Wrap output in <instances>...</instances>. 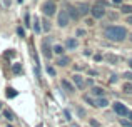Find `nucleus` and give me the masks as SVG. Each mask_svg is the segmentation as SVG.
<instances>
[{
    "mask_svg": "<svg viewBox=\"0 0 132 127\" xmlns=\"http://www.w3.org/2000/svg\"><path fill=\"white\" fill-rule=\"evenodd\" d=\"M90 94H92L94 99H97V97H105V90H104L102 87H92V89H90Z\"/></svg>",
    "mask_w": 132,
    "mask_h": 127,
    "instance_id": "nucleus-10",
    "label": "nucleus"
},
{
    "mask_svg": "<svg viewBox=\"0 0 132 127\" xmlns=\"http://www.w3.org/2000/svg\"><path fill=\"white\" fill-rule=\"evenodd\" d=\"M90 13H92L94 19H102V17H105V9H104L102 5H99V3H95V5L90 9Z\"/></svg>",
    "mask_w": 132,
    "mask_h": 127,
    "instance_id": "nucleus-5",
    "label": "nucleus"
},
{
    "mask_svg": "<svg viewBox=\"0 0 132 127\" xmlns=\"http://www.w3.org/2000/svg\"><path fill=\"white\" fill-rule=\"evenodd\" d=\"M13 72H17V74H20V72H22V69H20V65H13Z\"/></svg>",
    "mask_w": 132,
    "mask_h": 127,
    "instance_id": "nucleus-29",
    "label": "nucleus"
},
{
    "mask_svg": "<svg viewBox=\"0 0 132 127\" xmlns=\"http://www.w3.org/2000/svg\"><path fill=\"white\" fill-rule=\"evenodd\" d=\"M90 125H92V127H99V122H97V121H90Z\"/></svg>",
    "mask_w": 132,
    "mask_h": 127,
    "instance_id": "nucleus-32",
    "label": "nucleus"
},
{
    "mask_svg": "<svg viewBox=\"0 0 132 127\" xmlns=\"http://www.w3.org/2000/svg\"><path fill=\"white\" fill-rule=\"evenodd\" d=\"M15 95H17V92L13 90V89H7V97H9V99L15 97Z\"/></svg>",
    "mask_w": 132,
    "mask_h": 127,
    "instance_id": "nucleus-22",
    "label": "nucleus"
},
{
    "mask_svg": "<svg viewBox=\"0 0 132 127\" xmlns=\"http://www.w3.org/2000/svg\"><path fill=\"white\" fill-rule=\"evenodd\" d=\"M75 33H77V37H84L85 35V32L82 29H77V32H75Z\"/></svg>",
    "mask_w": 132,
    "mask_h": 127,
    "instance_id": "nucleus-28",
    "label": "nucleus"
},
{
    "mask_svg": "<svg viewBox=\"0 0 132 127\" xmlns=\"http://www.w3.org/2000/svg\"><path fill=\"white\" fill-rule=\"evenodd\" d=\"M57 65H60V67H67L69 64H70V60H69V57H65V55H62L60 59L57 60V62H55Z\"/></svg>",
    "mask_w": 132,
    "mask_h": 127,
    "instance_id": "nucleus-15",
    "label": "nucleus"
},
{
    "mask_svg": "<svg viewBox=\"0 0 132 127\" xmlns=\"http://www.w3.org/2000/svg\"><path fill=\"white\" fill-rule=\"evenodd\" d=\"M0 109H2V104H0Z\"/></svg>",
    "mask_w": 132,
    "mask_h": 127,
    "instance_id": "nucleus-40",
    "label": "nucleus"
},
{
    "mask_svg": "<svg viewBox=\"0 0 132 127\" xmlns=\"http://www.w3.org/2000/svg\"><path fill=\"white\" fill-rule=\"evenodd\" d=\"M104 35L110 42H124L127 39V30L124 27H119V25H109L104 30Z\"/></svg>",
    "mask_w": 132,
    "mask_h": 127,
    "instance_id": "nucleus-1",
    "label": "nucleus"
},
{
    "mask_svg": "<svg viewBox=\"0 0 132 127\" xmlns=\"http://www.w3.org/2000/svg\"><path fill=\"white\" fill-rule=\"evenodd\" d=\"M47 74L52 75V77H55V69L52 67V65H48V67H47Z\"/></svg>",
    "mask_w": 132,
    "mask_h": 127,
    "instance_id": "nucleus-25",
    "label": "nucleus"
},
{
    "mask_svg": "<svg viewBox=\"0 0 132 127\" xmlns=\"http://www.w3.org/2000/svg\"><path fill=\"white\" fill-rule=\"evenodd\" d=\"M114 3H122V0H112Z\"/></svg>",
    "mask_w": 132,
    "mask_h": 127,
    "instance_id": "nucleus-38",
    "label": "nucleus"
},
{
    "mask_svg": "<svg viewBox=\"0 0 132 127\" xmlns=\"http://www.w3.org/2000/svg\"><path fill=\"white\" fill-rule=\"evenodd\" d=\"M69 22H70V17H69L67 10H59V13H57V23H59V27H67Z\"/></svg>",
    "mask_w": 132,
    "mask_h": 127,
    "instance_id": "nucleus-4",
    "label": "nucleus"
},
{
    "mask_svg": "<svg viewBox=\"0 0 132 127\" xmlns=\"http://www.w3.org/2000/svg\"><path fill=\"white\" fill-rule=\"evenodd\" d=\"M34 30H35V33H42V25H40V20L37 19H34Z\"/></svg>",
    "mask_w": 132,
    "mask_h": 127,
    "instance_id": "nucleus-16",
    "label": "nucleus"
},
{
    "mask_svg": "<svg viewBox=\"0 0 132 127\" xmlns=\"http://www.w3.org/2000/svg\"><path fill=\"white\" fill-rule=\"evenodd\" d=\"M67 10H69V17L70 19H74V20H77L79 17H80V13H79V10H77V7H74V5H67Z\"/></svg>",
    "mask_w": 132,
    "mask_h": 127,
    "instance_id": "nucleus-11",
    "label": "nucleus"
},
{
    "mask_svg": "<svg viewBox=\"0 0 132 127\" xmlns=\"http://www.w3.org/2000/svg\"><path fill=\"white\" fill-rule=\"evenodd\" d=\"M2 114H3V117L7 119V121H10V122H13L15 121V114H13L12 111H10V109H2Z\"/></svg>",
    "mask_w": 132,
    "mask_h": 127,
    "instance_id": "nucleus-13",
    "label": "nucleus"
},
{
    "mask_svg": "<svg viewBox=\"0 0 132 127\" xmlns=\"http://www.w3.org/2000/svg\"><path fill=\"white\" fill-rule=\"evenodd\" d=\"M120 125H124V127H132V122L129 121V119H120Z\"/></svg>",
    "mask_w": 132,
    "mask_h": 127,
    "instance_id": "nucleus-21",
    "label": "nucleus"
},
{
    "mask_svg": "<svg viewBox=\"0 0 132 127\" xmlns=\"http://www.w3.org/2000/svg\"><path fill=\"white\" fill-rule=\"evenodd\" d=\"M52 52L62 57V55H64V52H65V50H64V47H62V45H54V47H52Z\"/></svg>",
    "mask_w": 132,
    "mask_h": 127,
    "instance_id": "nucleus-17",
    "label": "nucleus"
},
{
    "mask_svg": "<svg viewBox=\"0 0 132 127\" xmlns=\"http://www.w3.org/2000/svg\"><path fill=\"white\" fill-rule=\"evenodd\" d=\"M10 5V0H3V7H5V9H7V7H9Z\"/></svg>",
    "mask_w": 132,
    "mask_h": 127,
    "instance_id": "nucleus-35",
    "label": "nucleus"
},
{
    "mask_svg": "<svg viewBox=\"0 0 132 127\" xmlns=\"http://www.w3.org/2000/svg\"><path fill=\"white\" fill-rule=\"evenodd\" d=\"M122 77H124V79H127L129 82H132V72H124Z\"/></svg>",
    "mask_w": 132,
    "mask_h": 127,
    "instance_id": "nucleus-26",
    "label": "nucleus"
},
{
    "mask_svg": "<svg viewBox=\"0 0 132 127\" xmlns=\"http://www.w3.org/2000/svg\"><path fill=\"white\" fill-rule=\"evenodd\" d=\"M72 80H74L75 87H77L79 90H84V87H85V80H84V77H82L80 74H75V75H72Z\"/></svg>",
    "mask_w": 132,
    "mask_h": 127,
    "instance_id": "nucleus-7",
    "label": "nucleus"
},
{
    "mask_svg": "<svg viewBox=\"0 0 132 127\" xmlns=\"http://www.w3.org/2000/svg\"><path fill=\"white\" fill-rule=\"evenodd\" d=\"M120 12L130 15V13H132V5H124V3H122V7H120Z\"/></svg>",
    "mask_w": 132,
    "mask_h": 127,
    "instance_id": "nucleus-19",
    "label": "nucleus"
},
{
    "mask_svg": "<svg viewBox=\"0 0 132 127\" xmlns=\"http://www.w3.org/2000/svg\"><path fill=\"white\" fill-rule=\"evenodd\" d=\"M55 12H57V5H55V2L47 0V2L42 3V13L45 17H54Z\"/></svg>",
    "mask_w": 132,
    "mask_h": 127,
    "instance_id": "nucleus-2",
    "label": "nucleus"
},
{
    "mask_svg": "<svg viewBox=\"0 0 132 127\" xmlns=\"http://www.w3.org/2000/svg\"><path fill=\"white\" fill-rule=\"evenodd\" d=\"M84 100L87 102L89 105H92V107H94V100H95V99H92V97H90V95H85V97H84Z\"/></svg>",
    "mask_w": 132,
    "mask_h": 127,
    "instance_id": "nucleus-23",
    "label": "nucleus"
},
{
    "mask_svg": "<svg viewBox=\"0 0 132 127\" xmlns=\"http://www.w3.org/2000/svg\"><path fill=\"white\" fill-rule=\"evenodd\" d=\"M126 119H129V121H130V122H132V111H130V112H129V115H127V117H126Z\"/></svg>",
    "mask_w": 132,
    "mask_h": 127,
    "instance_id": "nucleus-37",
    "label": "nucleus"
},
{
    "mask_svg": "<svg viewBox=\"0 0 132 127\" xmlns=\"http://www.w3.org/2000/svg\"><path fill=\"white\" fill-rule=\"evenodd\" d=\"M9 127H10V125H9Z\"/></svg>",
    "mask_w": 132,
    "mask_h": 127,
    "instance_id": "nucleus-42",
    "label": "nucleus"
},
{
    "mask_svg": "<svg viewBox=\"0 0 132 127\" xmlns=\"http://www.w3.org/2000/svg\"><path fill=\"white\" fill-rule=\"evenodd\" d=\"M77 47H79L77 39H67V40H65V49H67V50H75Z\"/></svg>",
    "mask_w": 132,
    "mask_h": 127,
    "instance_id": "nucleus-12",
    "label": "nucleus"
},
{
    "mask_svg": "<svg viewBox=\"0 0 132 127\" xmlns=\"http://www.w3.org/2000/svg\"><path fill=\"white\" fill-rule=\"evenodd\" d=\"M44 25H42V30L44 32H50V29H52V25H50V22H48V20H44Z\"/></svg>",
    "mask_w": 132,
    "mask_h": 127,
    "instance_id": "nucleus-20",
    "label": "nucleus"
},
{
    "mask_svg": "<svg viewBox=\"0 0 132 127\" xmlns=\"http://www.w3.org/2000/svg\"><path fill=\"white\" fill-rule=\"evenodd\" d=\"M122 90L126 92V94H130L132 95V82H126V84L122 85Z\"/></svg>",
    "mask_w": 132,
    "mask_h": 127,
    "instance_id": "nucleus-18",
    "label": "nucleus"
},
{
    "mask_svg": "<svg viewBox=\"0 0 132 127\" xmlns=\"http://www.w3.org/2000/svg\"><path fill=\"white\" fill-rule=\"evenodd\" d=\"M60 85H62V89H64L67 94H74V92H75L74 84H72V82H69L67 79H62V80H60Z\"/></svg>",
    "mask_w": 132,
    "mask_h": 127,
    "instance_id": "nucleus-8",
    "label": "nucleus"
},
{
    "mask_svg": "<svg viewBox=\"0 0 132 127\" xmlns=\"http://www.w3.org/2000/svg\"><path fill=\"white\" fill-rule=\"evenodd\" d=\"M77 10H79V13H80L82 17H85L89 13V5H87V3H80V5L77 7Z\"/></svg>",
    "mask_w": 132,
    "mask_h": 127,
    "instance_id": "nucleus-14",
    "label": "nucleus"
},
{
    "mask_svg": "<svg viewBox=\"0 0 132 127\" xmlns=\"http://www.w3.org/2000/svg\"><path fill=\"white\" fill-rule=\"evenodd\" d=\"M114 82H117V75H112V77H110V84H114Z\"/></svg>",
    "mask_w": 132,
    "mask_h": 127,
    "instance_id": "nucleus-34",
    "label": "nucleus"
},
{
    "mask_svg": "<svg viewBox=\"0 0 132 127\" xmlns=\"http://www.w3.org/2000/svg\"><path fill=\"white\" fill-rule=\"evenodd\" d=\"M107 60H109V62H112V64H116V62H119V57H116V55H107Z\"/></svg>",
    "mask_w": 132,
    "mask_h": 127,
    "instance_id": "nucleus-24",
    "label": "nucleus"
},
{
    "mask_svg": "<svg viewBox=\"0 0 132 127\" xmlns=\"http://www.w3.org/2000/svg\"><path fill=\"white\" fill-rule=\"evenodd\" d=\"M17 33H19L20 37H23V29H22V27H19V29H17Z\"/></svg>",
    "mask_w": 132,
    "mask_h": 127,
    "instance_id": "nucleus-30",
    "label": "nucleus"
},
{
    "mask_svg": "<svg viewBox=\"0 0 132 127\" xmlns=\"http://www.w3.org/2000/svg\"><path fill=\"white\" fill-rule=\"evenodd\" d=\"M107 105H109V99H105V97H97L94 100V107H97V109H104Z\"/></svg>",
    "mask_w": 132,
    "mask_h": 127,
    "instance_id": "nucleus-9",
    "label": "nucleus"
},
{
    "mask_svg": "<svg viewBox=\"0 0 132 127\" xmlns=\"http://www.w3.org/2000/svg\"><path fill=\"white\" fill-rule=\"evenodd\" d=\"M114 112H116L119 117H122V119H126L127 115H129V109L126 107V105L122 104V102H114Z\"/></svg>",
    "mask_w": 132,
    "mask_h": 127,
    "instance_id": "nucleus-3",
    "label": "nucleus"
},
{
    "mask_svg": "<svg viewBox=\"0 0 132 127\" xmlns=\"http://www.w3.org/2000/svg\"><path fill=\"white\" fill-rule=\"evenodd\" d=\"M25 25H30V13H25Z\"/></svg>",
    "mask_w": 132,
    "mask_h": 127,
    "instance_id": "nucleus-27",
    "label": "nucleus"
},
{
    "mask_svg": "<svg viewBox=\"0 0 132 127\" xmlns=\"http://www.w3.org/2000/svg\"><path fill=\"white\" fill-rule=\"evenodd\" d=\"M42 54H44V57L45 59H50L52 57V47H50V39H44V42H42Z\"/></svg>",
    "mask_w": 132,
    "mask_h": 127,
    "instance_id": "nucleus-6",
    "label": "nucleus"
},
{
    "mask_svg": "<svg viewBox=\"0 0 132 127\" xmlns=\"http://www.w3.org/2000/svg\"><path fill=\"white\" fill-rule=\"evenodd\" d=\"M127 23H130V25H132V15L127 17Z\"/></svg>",
    "mask_w": 132,
    "mask_h": 127,
    "instance_id": "nucleus-36",
    "label": "nucleus"
},
{
    "mask_svg": "<svg viewBox=\"0 0 132 127\" xmlns=\"http://www.w3.org/2000/svg\"><path fill=\"white\" fill-rule=\"evenodd\" d=\"M77 112H79V115H85V111H84V109H80V107L77 109Z\"/></svg>",
    "mask_w": 132,
    "mask_h": 127,
    "instance_id": "nucleus-31",
    "label": "nucleus"
},
{
    "mask_svg": "<svg viewBox=\"0 0 132 127\" xmlns=\"http://www.w3.org/2000/svg\"><path fill=\"white\" fill-rule=\"evenodd\" d=\"M129 67L132 69V59H129Z\"/></svg>",
    "mask_w": 132,
    "mask_h": 127,
    "instance_id": "nucleus-39",
    "label": "nucleus"
},
{
    "mask_svg": "<svg viewBox=\"0 0 132 127\" xmlns=\"http://www.w3.org/2000/svg\"><path fill=\"white\" fill-rule=\"evenodd\" d=\"M65 119H67V121H70V112H69V111H65Z\"/></svg>",
    "mask_w": 132,
    "mask_h": 127,
    "instance_id": "nucleus-33",
    "label": "nucleus"
},
{
    "mask_svg": "<svg viewBox=\"0 0 132 127\" xmlns=\"http://www.w3.org/2000/svg\"><path fill=\"white\" fill-rule=\"evenodd\" d=\"M130 40H132V35H130Z\"/></svg>",
    "mask_w": 132,
    "mask_h": 127,
    "instance_id": "nucleus-41",
    "label": "nucleus"
}]
</instances>
